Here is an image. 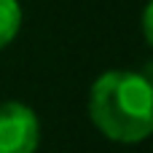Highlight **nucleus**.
<instances>
[{"instance_id":"20e7f679","label":"nucleus","mask_w":153,"mask_h":153,"mask_svg":"<svg viewBox=\"0 0 153 153\" xmlns=\"http://www.w3.org/2000/svg\"><path fill=\"white\" fill-rule=\"evenodd\" d=\"M143 35H145L148 46L153 48V0L145 5V11H143Z\"/></svg>"},{"instance_id":"f257e3e1","label":"nucleus","mask_w":153,"mask_h":153,"mask_svg":"<svg viewBox=\"0 0 153 153\" xmlns=\"http://www.w3.org/2000/svg\"><path fill=\"white\" fill-rule=\"evenodd\" d=\"M89 118L113 143L134 145L153 134V89L143 73L108 70L89 91Z\"/></svg>"},{"instance_id":"39448f33","label":"nucleus","mask_w":153,"mask_h":153,"mask_svg":"<svg viewBox=\"0 0 153 153\" xmlns=\"http://www.w3.org/2000/svg\"><path fill=\"white\" fill-rule=\"evenodd\" d=\"M143 75L148 78V83H151V89H153V62L148 65V67H145V73H143Z\"/></svg>"},{"instance_id":"7ed1b4c3","label":"nucleus","mask_w":153,"mask_h":153,"mask_svg":"<svg viewBox=\"0 0 153 153\" xmlns=\"http://www.w3.org/2000/svg\"><path fill=\"white\" fill-rule=\"evenodd\" d=\"M22 5L19 0H0V51L11 46L22 30Z\"/></svg>"},{"instance_id":"f03ea898","label":"nucleus","mask_w":153,"mask_h":153,"mask_svg":"<svg viewBox=\"0 0 153 153\" xmlns=\"http://www.w3.org/2000/svg\"><path fill=\"white\" fill-rule=\"evenodd\" d=\"M40 145V121L24 102H0V153H35Z\"/></svg>"}]
</instances>
